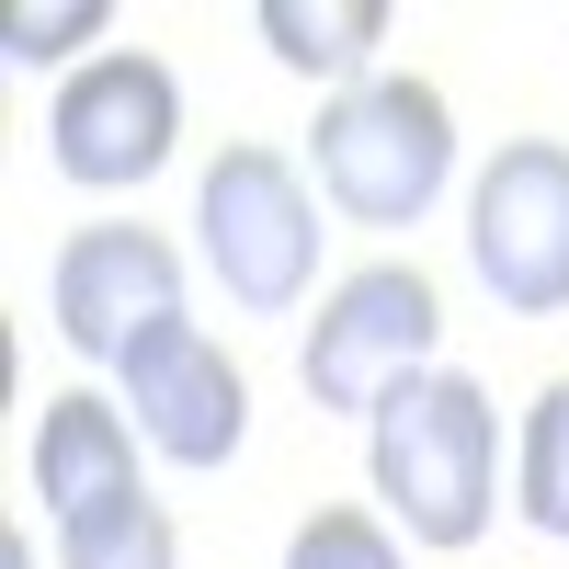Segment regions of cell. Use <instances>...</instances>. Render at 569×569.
I'll return each instance as SVG.
<instances>
[{
  "label": "cell",
  "mask_w": 569,
  "mask_h": 569,
  "mask_svg": "<svg viewBox=\"0 0 569 569\" xmlns=\"http://www.w3.org/2000/svg\"><path fill=\"white\" fill-rule=\"evenodd\" d=\"M58 569H182L171 512H160V501H114V512H91V525L58 536Z\"/></svg>",
  "instance_id": "obj_12"
},
{
  "label": "cell",
  "mask_w": 569,
  "mask_h": 569,
  "mask_svg": "<svg viewBox=\"0 0 569 569\" xmlns=\"http://www.w3.org/2000/svg\"><path fill=\"white\" fill-rule=\"evenodd\" d=\"M80 34H103V0H69V12H12V23H0V58H12V69H46V58H69Z\"/></svg>",
  "instance_id": "obj_14"
},
{
  "label": "cell",
  "mask_w": 569,
  "mask_h": 569,
  "mask_svg": "<svg viewBox=\"0 0 569 569\" xmlns=\"http://www.w3.org/2000/svg\"><path fill=\"white\" fill-rule=\"evenodd\" d=\"M171 137H182V80L160 58H91L69 69L58 91V114H46V149H58L69 182H91V194H126V182H149L171 160Z\"/></svg>",
  "instance_id": "obj_7"
},
{
  "label": "cell",
  "mask_w": 569,
  "mask_h": 569,
  "mask_svg": "<svg viewBox=\"0 0 569 569\" xmlns=\"http://www.w3.org/2000/svg\"><path fill=\"white\" fill-rule=\"evenodd\" d=\"M365 467H376V501L399 512L421 547H479L490 536V490H501V421L479 376H410V388L365 421Z\"/></svg>",
  "instance_id": "obj_1"
},
{
  "label": "cell",
  "mask_w": 569,
  "mask_h": 569,
  "mask_svg": "<svg viewBox=\"0 0 569 569\" xmlns=\"http://www.w3.org/2000/svg\"><path fill=\"white\" fill-rule=\"evenodd\" d=\"M0 569H34V547H23V536H0Z\"/></svg>",
  "instance_id": "obj_15"
},
{
  "label": "cell",
  "mask_w": 569,
  "mask_h": 569,
  "mask_svg": "<svg viewBox=\"0 0 569 569\" xmlns=\"http://www.w3.org/2000/svg\"><path fill=\"white\" fill-rule=\"evenodd\" d=\"M467 262L512 319L569 308V149L558 137H512L467 194Z\"/></svg>",
  "instance_id": "obj_5"
},
{
  "label": "cell",
  "mask_w": 569,
  "mask_h": 569,
  "mask_svg": "<svg viewBox=\"0 0 569 569\" xmlns=\"http://www.w3.org/2000/svg\"><path fill=\"white\" fill-rule=\"evenodd\" d=\"M114 376H126L137 433H149L171 467H228V456H240V433H251V388H240V365H228L194 319L149 330V342H137Z\"/></svg>",
  "instance_id": "obj_8"
},
{
  "label": "cell",
  "mask_w": 569,
  "mask_h": 569,
  "mask_svg": "<svg viewBox=\"0 0 569 569\" xmlns=\"http://www.w3.org/2000/svg\"><path fill=\"white\" fill-rule=\"evenodd\" d=\"M262 46L308 80L365 91V58L388 46V0H262Z\"/></svg>",
  "instance_id": "obj_10"
},
{
  "label": "cell",
  "mask_w": 569,
  "mask_h": 569,
  "mask_svg": "<svg viewBox=\"0 0 569 569\" xmlns=\"http://www.w3.org/2000/svg\"><path fill=\"white\" fill-rule=\"evenodd\" d=\"M194 228H206V262L228 284V308H297L308 273H319V206H308V171L284 149H217L194 182Z\"/></svg>",
  "instance_id": "obj_4"
},
{
  "label": "cell",
  "mask_w": 569,
  "mask_h": 569,
  "mask_svg": "<svg viewBox=\"0 0 569 569\" xmlns=\"http://www.w3.org/2000/svg\"><path fill=\"white\" fill-rule=\"evenodd\" d=\"M512 512L536 536H569V376H547L525 410V456H512Z\"/></svg>",
  "instance_id": "obj_11"
},
{
  "label": "cell",
  "mask_w": 569,
  "mask_h": 569,
  "mask_svg": "<svg viewBox=\"0 0 569 569\" xmlns=\"http://www.w3.org/2000/svg\"><path fill=\"white\" fill-rule=\"evenodd\" d=\"M433 342H445L433 273H421V262H365V273H342V284L319 297L297 376H308L319 410H365V421H376L410 376H433Z\"/></svg>",
  "instance_id": "obj_3"
},
{
  "label": "cell",
  "mask_w": 569,
  "mask_h": 569,
  "mask_svg": "<svg viewBox=\"0 0 569 569\" xmlns=\"http://www.w3.org/2000/svg\"><path fill=\"white\" fill-rule=\"evenodd\" d=\"M46 308H58V342L91 365H126L149 330L182 319V251L160 228H80L46 273Z\"/></svg>",
  "instance_id": "obj_6"
},
{
  "label": "cell",
  "mask_w": 569,
  "mask_h": 569,
  "mask_svg": "<svg viewBox=\"0 0 569 569\" xmlns=\"http://www.w3.org/2000/svg\"><path fill=\"white\" fill-rule=\"evenodd\" d=\"M34 501L58 512V536L91 525V512H114V501H149L137 490V433H126L114 399H46V421H34Z\"/></svg>",
  "instance_id": "obj_9"
},
{
  "label": "cell",
  "mask_w": 569,
  "mask_h": 569,
  "mask_svg": "<svg viewBox=\"0 0 569 569\" xmlns=\"http://www.w3.org/2000/svg\"><path fill=\"white\" fill-rule=\"evenodd\" d=\"M308 160H319V194L353 228H410L456 171V114H445L433 80H365V91L319 103Z\"/></svg>",
  "instance_id": "obj_2"
},
{
  "label": "cell",
  "mask_w": 569,
  "mask_h": 569,
  "mask_svg": "<svg viewBox=\"0 0 569 569\" xmlns=\"http://www.w3.org/2000/svg\"><path fill=\"white\" fill-rule=\"evenodd\" d=\"M284 569H399V547H388V525H376V512L319 501L308 525H297V547H284Z\"/></svg>",
  "instance_id": "obj_13"
}]
</instances>
